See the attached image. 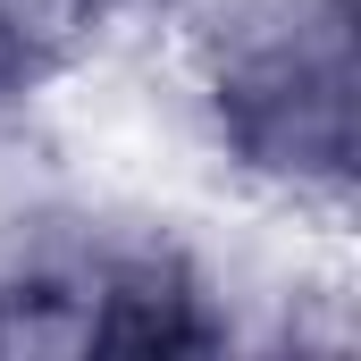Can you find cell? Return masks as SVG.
Returning <instances> with one entry per match:
<instances>
[{
    "label": "cell",
    "mask_w": 361,
    "mask_h": 361,
    "mask_svg": "<svg viewBox=\"0 0 361 361\" xmlns=\"http://www.w3.org/2000/svg\"><path fill=\"white\" fill-rule=\"evenodd\" d=\"M8 109H34V76H25V68L0 51V118H8Z\"/></svg>",
    "instance_id": "3957f363"
},
{
    "label": "cell",
    "mask_w": 361,
    "mask_h": 361,
    "mask_svg": "<svg viewBox=\"0 0 361 361\" xmlns=\"http://www.w3.org/2000/svg\"><path fill=\"white\" fill-rule=\"evenodd\" d=\"M193 101H202V152H210L219 193L353 227V160H361L353 34L235 59V68H193Z\"/></svg>",
    "instance_id": "6da1fadb"
},
{
    "label": "cell",
    "mask_w": 361,
    "mask_h": 361,
    "mask_svg": "<svg viewBox=\"0 0 361 361\" xmlns=\"http://www.w3.org/2000/svg\"><path fill=\"white\" fill-rule=\"evenodd\" d=\"M101 42H109L101 0H0V51L34 76V92L68 68H85Z\"/></svg>",
    "instance_id": "7a4b0ae2"
}]
</instances>
